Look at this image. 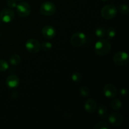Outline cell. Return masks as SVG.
Wrapping results in <instances>:
<instances>
[{"instance_id": "5bb4252c", "label": "cell", "mask_w": 129, "mask_h": 129, "mask_svg": "<svg viewBox=\"0 0 129 129\" xmlns=\"http://www.w3.org/2000/svg\"><path fill=\"white\" fill-rule=\"evenodd\" d=\"M98 115L100 118H107L108 115V109L107 107L105 105H100L99 107L96 108Z\"/></svg>"}, {"instance_id": "e0dca14e", "label": "cell", "mask_w": 129, "mask_h": 129, "mask_svg": "<svg viewBox=\"0 0 129 129\" xmlns=\"http://www.w3.org/2000/svg\"><path fill=\"white\" fill-rule=\"evenodd\" d=\"M109 124L105 121H101V122H98L96 123L93 127L94 129H110Z\"/></svg>"}, {"instance_id": "9c48e42d", "label": "cell", "mask_w": 129, "mask_h": 129, "mask_svg": "<svg viewBox=\"0 0 129 129\" xmlns=\"http://www.w3.org/2000/svg\"><path fill=\"white\" fill-rule=\"evenodd\" d=\"M108 122L113 127L120 126L123 122V116L118 113H112L108 117Z\"/></svg>"}, {"instance_id": "ffe728a7", "label": "cell", "mask_w": 129, "mask_h": 129, "mask_svg": "<svg viewBox=\"0 0 129 129\" xmlns=\"http://www.w3.org/2000/svg\"><path fill=\"white\" fill-rule=\"evenodd\" d=\"M118 11L122 15H127L129 12V8L125 4H122L118 6Z\"/></svg>"}, {"instance_id": "cb8c5ba5", "label": "cell", "mask_w": 129, "mask_h": 129, "mask_svg": "<svg viewBox=\"0 0 129 129\" xmlns=\"http://www.w3.org/2000/svg\"><path fill=\"white\" fill-rule=\"evenodd\" d=\"M41 48L44 50V51H49L52 47V44L49 42H43L42 44H40Z\"/></svg>"}, {"instance_id": "5b68a950", "label": "cell", "mask_w": 129, "mask_h": 129, "mask_svg": "<svg viewBox=\"0 0 129 129\" xmlns=\"http://www.w3.org/2000/svg\"><path fill=\"white\" fill-rule=\"evenodd\" d=\"M113 62L117 66H123L128 64L129 58L127 52L123 51H120L116 53L113 57Z\"/></svg>"}, {"instance_id": "8992f818", "label": "cell", "mask_w": 129, "mask_h": 129, "mask_svg": "<svg viewBox=\"0 0 129 129\" xmlns=\"http://www.w3.org/2000/svg\"><path fill=\"white\" fill-rule=\"evenodd\" d=\"M17 14L21 17H27L31 13V8L28 3L21 2L16 7Z\"/></svg>"}, {"instance_id": "2e32d148", "label": "cell", "mask_w": 129, "mask_h": 129, "mask_svg": "<svg viewBox=\"0 0 129 129\" xmlns=\"http://www.w3.org/2000/svg\"><path fill=\"white\" fill-rule=\"evenodd\" d=\"M122 103L121 101L118 98L113 99L111 102V107L114 110H119L122 108Z\"/></svg>"}, {"instance_id": "6da1fadb", "label": "cell", "mask_w": 129, "mask_h": 129, "mask_svg": "<svg viewBox=\"0 0 129 129\" xmlns=\"http://www.w3.org/2000/svg\"><path fill=\"white\" fill-rule=\"evenodd\" d=\"M110 42L107 39H100L96 42L94 47V50L96 54L100 56L107 55L111 50Z\"/></svg>"}, {"instance_id": "8fae6325", "label": "cell", "mask_w": 129, "mask_h": 129, "mask_svg": "<svg viewBox=\"0 0 129 129\" xmlns=\"http://www.w3.org/2000/svg\"><path fill=\"white\" fill-rule=\"evenodd\" d=\"M6 84L8 88L11 89H15L19 86L20 79L15 74H11L8 76L6 79Z\"/></svg>"}, {"instance_id": "3957f363", "label": "cell", "mask_w": 129, "mask_h": 129, "mask_svg": "<svg viewBox=\"0 0 129 129\" xmlns=\"http://www.w3.org/2000/svg\"><path fill=\"white\" fill-rule=\"evenodd\" d=\"M86 41V36L85 34L81 31L76 32L71 37V44L76 47H81L84 45Z\"/></svg>"}, {"instance_id": "ac0fdd59", "label": "cell", "mask_w": 129, "mask_h": 129, "mask_svg": "<svg viewBox=\"0 0 129 129\" xmlns=\"http://www.w3.org/2000/svg\"><path fill=\"white\" fill-rule=\"evenodd\" d=\"M116 35V30L114 27H110L106 30V36L108 39H113Z\"/></svg>"}, {"instance_id": "f546056e", "label": "cell", "mask_w": 129, "mask_h": 129, "mask_svg": "<svg viewBox=\"0 0 129 129\" xmlns=\"http://www.w3.org/2000/svg\"><path fill=\"white\" fill-rule=\"evenodd\" d=\"M19 1H21V0H19Z\"/></svg>"}, {"instance_id": "ba28073f", "label": "cell", "mask_w": 129, "mask_h": 129, "mask_svg": "<svg viewBox=\"0 0 129 129\" xmlns=\"http://www.w3.org/2000/svg\"><path fill=\"white\" fill-rule=\"evenodd\" d=\"M15 18V13L11 8H4L0 13V19L4 23H10Z\"/></svg>"}, {"instance_id": "44dd1931", "label": "cell", "mask_w": 129, "mask_h": 129, "mask_svg": "<svg viewBox=\"0 0 129 129\" xmlns=\"http://www.w3.org/2000/svg\"><path fill=\"white\" fill-rule=\"evenodd\" d=\"M89 89L87 86H81L79 89V93L83 97H87L89 96Z\"/></svg>"}, {"instance_id": "4316f807", "label": "cell", "mask_w": 129, "mask_h": 129, "mask_svg": "<svg viewBox=\"0 0 129 129\" xmlns=\"http://www.w3.org/2000/svg\"><path fill=\"white\" fill-rule=\"evenodd\" d=\"M11 98H12V99H14V100L17 99V98L18 97V96H19L18 92H17L16 91H13L11 93Z\"/></svg>"}, {"instance_id": "52a82bcc", "label": "cell", "mask_w": 129, "mask_h": 129, "mask_svg": "<svg viewBox=\"0 0 129 129\" xmlns=\"http://www.w3.org/2000/svg\"><path fill=\"white\" fill-rule=\"evenodd\" d=\"M25 47L29 52L35 54L40 50L41 45L39 40L35 39H30L26 41L25 44Z\"/></svg>"}, {"instance_id": "83f0119b", "label": "cell", "mask_w": 129, "mask_h": 129, "mask_svg": "<svg viewBox=\"0 0 129 129\" xmlns=\"http://www.w3.org/2000/svg\"><path fill=\"white\" fill-rule=\"evenodd\" d=\"M102 1H108V0H102Z\"/></svg>"}, {"instance_id": "7c38bea8", "label": "cell", "mask_w": 129, "mask_h": 129, "mask_svg": "<svg viewBox=\"0 0 129 129\" xmlns=\"http://www.w3.org/2000/svg\"><path fill=\"white\" fill-rule=\"evenodd\" d=\"M42 35L47 39H52L55 36L56 31L53 26L50 25H47L43 27L42 30Z\"/></svg>"}, {"instance_id": "30bf717a", "label": "cell", "mask_w": 129, "mask_h": 129, "mask_svg": "<svg viewBox=\"0 0 129 129\" xmlns=\"http://www.w3.org/2000/svg\"><path fill=\"white\" fill-rule=\"evenodd\" d=\"M104 95L108 98H113L117 94V89L113 84H107L103 88Z\"/></svg>"}, {"instance_id": "603a6c76", "label": "cell", "mask_w": 129, "mask_h": 129, "mask_svg": "<svg viewBox=\"0 0 129 129\" xmlns=\"http://www.w3.org/2000/svg\"><path fill=\"white\" fill-rule=\"evenodd\" d=\"M71 79L73 81L78 83V82L81 81V80L82 79V75L79 73L76 72V73H74L72 74Z\"/></svg>"}, {"instance_id": "277c9868", "label": "cell", "mask_w": 129, "mask_h": 129, "mask_svg": "<svg viewBox=\"0 0 129 129\" xmlns=\"http://www.w3.org/2000/svg\"><path fill=\"white\" fill-rule=\"evenodd\" d=\"M40 11L45 16H52L56 12V6L50 1H45L42 4Z\"/></svg>"}, {"instance_id": "4fadbf2b", "label": "cell", "mask_w": 129, "mask_h": 129, "mask_svg": "<svg viewBox=\"0 0 129 129\" xmlns=\"http://www.w3.org/2000/svg\"><path fill=\"white\" fill-rule=\"evenodd\" d=\"M84 108L86 112L89 113H93L96 110L97 103L94 100L89 98L85 102L84 104Z\"/></svg>"}, {"instance_id": "9a60e30c", "label": "cell", "mask_w": 129, "mask_h": 129, "mask_svg": "<svg viewBox=\"0 0 129 129\" xmlns=\"http://www.w3.org/2000/svg\"><path fill=\"white\" fill-rule=\"evenodd\" d=\"M21 62V57L18 54H13L10 57V63L13 66H18Z\"/></svg>"}, {"instance_id": "d6986e66", "label": "cell", "mask_w": 129, "mask_h": 129, "mask_svg": "<svg viewBox=\"0 0 129 129\" xmlns=\"http://www.w3.org/2000/svg\"><path fill=\"white\" fill-rule=\"evenodd\" d=\"M95 34L97 37L103 38L106 36V29L102 26L97 28L95 30Z\"/></svg>"}, {"instance_id": "f1b7e54d", "label": "cell", "mask_w": 129, "mask_h": 129, "mask_svg": "<svg viewBox=\"0 0 129 129\" xmlns=\"http://www.w3.org/2000/svg\"><path fill=\"white\" fill-rule=\"evenodd\" d=\"M1 22H2V21H1V19H0V25H1Z\"/></svg>"}, {"instance_id": "d4e9b609", "label": "cell", "mask_w": 129, "mask_h": 129, "mask_svg": "<svg viewBox=\"0 0 129 129\" xmlns=\"http://www.w3.org/2000/svg\"><path fill=\"white\" fill-rule=\"evenodd\" d=\"M7 5L10 8H16L17 6V2L16 0H8Z\"/></svg>"}, {"instance_id": "484cf974", "label": "cell", "mask_w": 129, "mask_h": 129, "mask_svg": "<svg viewBox=\"0 0 129 129\" xmlns=\"http://www.w3.org/2000/svg\"><path fill=\"white\" fill-rule=\"evenodd\" d=\"M120 94L122 96H125L127 95L128 90H127V88H122L120 89Z\"/></svg>"}, {"instance_id": "7a4b0ae2", "label": "cell", "mask_w": 129, "mask_h": 129, "mask_svg": "<svg viewBox=\"0 0 129 129\" xmlns=\"http://www.w3.org/2000/svg\"><path fill=\"white\" fill-rule=\"evenodd\" d=\"M117 14V9L113 5H107L101 10V15L105 20H112Z\"/></svg>"}, {"instance_id": "7402d4cb", "label": "cell", "mask_w": 129, "mask_h": 129, "mask_svg": "<svg viewBox=\"0 0 129 129\" xmlns=\"http://www.w3.org/2000/svg\"><path fill=\"white\" fill-rule=\"evenodd\" d=\"M9 68V65L7 62L3 59H0V71H6Z\"/></svg>"}]
</instances>
